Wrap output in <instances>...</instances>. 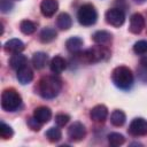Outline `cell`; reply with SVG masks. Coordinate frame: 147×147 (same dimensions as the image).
Returning a JSON list of instances; mask_svg holds the SVG:
<instances>
[{
    "instance_id": "obj_3",
    "label": "cell",
    "mask_w": 147,
    "mask_h": 147,
    "mask_svg": "<svg viewBox=\"0 0 147 147\" xmlns=\"http://www.w3.org/2000/svg\"><path fill=\"white\" fill-rule=\"evenodd\" d=\"M78 57L82 62L85 63H95V62H100L102 60H106L110 53L107 48H105L102 45L98 46V47H93V48H88L84 52H79L77 53Z\"/></svg>"
},
{
    "instance_id": "obj_26",
    "label": "cell",
    "mask_w": 147,
    "mask_h": 147,
    "mask_svg": "<svg viewBox=\"0 0 147 147\" xmlns=\"http://www.w3.org/2000/svg\"><path fill=\"white\" fill-rule=\"evenodd\" d=\"M13 134H14L13 129L9 125H7L6 123L0 124V137L2 139H9V138L13 137Z\"/></svg>"
},
{
    "instance_id": "obj_24",
    "label": "cell",
    "mask_w": 147,
    "mask_h": 147,
    "mask_svg": "<svg viewBox=\"0 0 147 147\" xmlns=\"http://www.w3.org/2000/svg\"><path fill=\"white\" fill-rule=\"evenodd\" d=\"M46 138L51 141V142H57L61 138H62V133H61V130L57 129V127H49L46 133H45Z\"/></svg>"
},
{
    "instance_id": "obj_16",
    "label": "cell",
    "mask_w": 147,
    "mask_h": 147,
    "mask_svg": "<svg viewBox=\"0 0 147 147\" xmlns=\"http://www.w3.org/2000/svg\"><path fill=\"white\" fill-rule=\"evenodd\" d=\"M93 41L98 45H108L111 41V33H109L108 31L105 30H100L96 31L93 34Z\"/></svg>"
},
{
    "instance_id": "obj_5",
    "label": "cell",
    "mask_w": 147,
    "mask_h": 147,
    "mask_svg": "<svg viewBox=\"0 0 147 147\" xmlns=\"http://www.w3.org/2000/svg\"><path fill=\"white\" fill-rule=\"evenodd\" d=\"M77 18H78V22L84 26L93 25L96 22V18H98V14H96V10H95L94 6L91 5V3L83 5L78 10Z\"/></svg>"
},
{
    "instance_id": "obj_17",
    "label": "cell",
    "mask_w": 147,
    "mask_h": 147,
    "mask_svg": "<svg viewBox=\"0 0 147 147\" xmlns=\"http://www.w3.org/2000/svg\"><path fill=\"white\" fill-rule=\"evenodd\" d=\"M67 67V63H65V60L61 56H54L51 61V70L54 72V74H61L62 71H64Z\"/></svg>"
},
{
    "instance_id": "obj_19",
    "label": "cell",
    "mask_w": 147,
    "mask_h": 147,
    "mask_svg": "<svg viewBox=\"0 0 147 147\" xmlns=\"http://www.w3.org/2000/svg\"><path fill=\"white\" fill-rule=\"evenodd\" d=\"M56 25L59 29L61 30H68L71 28L72 25V20L70 17L69 14L67 13H61L59 16H57V20H56Z\"/></svg>"
},
{
    "instance_id": "obj_11",
    "label": "cell",
    "mask_w": 147,
    "mask_h": 147,
    "mask_svg": "<svg viewBox=\"0 0 147 147\" xmlns=\"http://www.w3.org/2000/svg\"><path fill=\"white\" fill-rule=\"evenodd\" d=\"M90 116H91V119L94 122H103L108 116V109L103 105H98L92 108Z\"/></svg>"
},
{
    "instance_id": "obj_21",
    "label": "cell",
    "mask_w": 147,
    "mask_h": 147,
    "mask_svg": "<svg viewBox=\"0 0 147 147\" xmlns=\"http://www.w3.org/2000/svg\"><path fill=\"white\" fill-rule=\"evenodd\" d=\"M125 119H126V116L125 114L122 111V110H114L111 116H110V122L113 125L115 126H122L124 123H125Z\"/></svg>"
},
{
    "instance_id": "obj_2",
    "label": "cell",
    "mask_w": 147,
    "mask_h": 147,
    "mask_svg": "<svg viewBox=\"0 0 147 147\" xmlns=\"http://www.w3.org/2000/svg\"><path fill=\"white\" fill-rule=\"evenodd\" d=\"M113 83L121 90H129L133 84V74L125 65H119L113 70Z\"/></svg>"
},
{
    "instance_id": "obj_31",
    "label": "cell",
    "mask_w": 147,
    "mask_h": 147,
    "mask_svg": "<svg viewBox=\"0 0 147 147\" xmlns=\"http://www.w3.org/2000/svg\"><path fill=\"white\" fill-rule=\"evenodd\" d=\"M141 64L147 68V55H145V56L141 59Z\"/></svg>"
},
{
    "instance_id": "obj_12",
    "label": "cell",
    "mask_w": 147,
    "mask_h": 147,
    "mask_svg": "<svg viewBox=\"0 0 147 147\" xmlns=\"http://www.w3.org/2000/svg\"><path fill=\"white\" fill-rule=\"evenodd\" d=\"M33 116L40 122V123H47L51 117H52V110L48 108V107H45V106H41V107H38L34 109L33 111Z\"/></svg>"
},
{
    "instance_id": "obj_25",
    "label": "cell",
    "mask_w": 147,
    "mask_h": 147,
    "mask_svg": "<svg viewBox=\"0 0 147 147\" xmlns=\"http://www.w3.org/2000/svg\"><path fill=\"white\" fill-rule=\"evenodd\" d=\"M108 141L111 146H121L124 144L125 138L123 137V134L117 133V132H111L110 134H108Z\"/></svg>"
},
{
    "instance_id": "obj_27",
    "label": "cell",
    "mask_w": 147,
    "mask_h": 147,
    "mask_svg": "<svg viewBox=\"0 0 147 147\" xmlns=\"http://www.w3.org/2000/svg\"><path fill=\"white\" fill-rule=\"evenodd\" d=\"M133 51L137 54H145L147 52V41L146 40H139L134 44Z\"/></svg>"
},
{
    "instance_id": "obj_20",
    "label": "cell",
    "mask_w": 147,
    "mask_h": 147,
    "mask_svg": "<svg viewBox=\"0 0 147 147\" xmlns=\"http://www.w3.org/2000/svg\"><path fill=\"white\" fill-rule=\"evenodd\" d=\"M47 54L44 53V52H37L33 54L32 56V64L36 69H42L45 65H46V62H47Z\"/></svg>"
},
{
    "instance_id": "obj_1",
    "label": "cell",
    "mask_w": 147,
    "mask_h": 147,
    "mask_svg": "<svg viewBox=\"0 0 147 147\" xmlns=\"http://www.w3.org/2000/svg\"><path fill=\"white\" fill-rule=\"evenodd\" d=\"M62 88V83L55 76L42 77L38 83V93L44 99H53L57 96Z\"/></svg>"
},
{
    "instance_id": "obj_9",
    "label": "cell",
    "mask_w": 147,
    "mask_h": 147,
    "mask_svg": "<svg viewBox=\"0 0 147 147\" xmlns=\"http://www.w3.org/2000/svg\"><path fill=\"white\" fill-rule=\"evenodd\" d=\"M145 28V18L141 14L139 13H136L131 16L130 18V26H129V30L131 33H134V34H138L142 31V29Z\"/></svg>"
},
{
    "instance_id": "obj_22",
    "label": "cell",
    "mask_w": 147,
    "mask_h": 147,
    "mask_svg": "<svg viewBox=\"0 0 147 147\" xmlns=\"http://www.w3.org/2000/svg\"><path fill=\"white\" fill-rule=\"evenodd\" d=\"M36 29H37L36 24L30 20H24L20 23V30L24 34H32L36 31Z\"/></svg>"
},
{
    "instance_id": "obj_4",
    "label": "cell",
    "mask_w": 147,
    "mask_h": 147,
    "mask_svg": "<svg viewBox=\"0 0 147 147\" xmlns=\"http://www.w3.org/2000/svg\"><path fill=\"white\" fill-rule=\"evenodd\" d=\"M22 103V98L14 88H7L1 94V107L6 111L16 110Z\"/></svg>"
},
{
    "instance_id": "obj_30",
    "label": "cell",
    "mask_w": 147,
    "mask_h": 147,
    "mask_svg": "<svg viewBox=\"0 0 147 147\" xmlns=\"http://www.w3.org/2000/svg\"><path fill=\"white\" fill-rule=\"evenodd\" d=\"M13 8V3L9 0H1V11L7 13Z\"/></svg>"
},
{
    "instance_id": "obj_13",
    "label": "cell",
    "mask_w": 147,
    "mask_h": 147,
    "mask_svg": "<svg viewBox=\"0 0 147 147\" xmlns=\"http://www.w3.org/2000/svg\"><path fill=\"white\" fill-rule=\"evenodd\" d=\"M3 47H5V51L15 54V53H21L24 49V44L22 40L15 38V39H10V40L6 41Z\"/></svg>"
},
{
    "instance_id": "obj_15",
    "label": "cell",
    "mask_w": 147,
    "mask_h": 147,
    "mask_svg": "<svg viewBox=\"0 0 147 147\" xmlns=\"http://www.w3.org/2000/svg\"><path fill=\"white\" fill-rule=\"evenodd\" d=\"M26 63H28V59H26L24 55H22L21 53H15V54L10 57V60H9L10 67H11L13 69H15V70H20L21 68L25 67Z\"/></svg>"
},
{
    "instance_id": "obj_23",
    "label": "cell",
    "mask_w": 147,
    "mask_h": 147,
    "mask_svg": "<svg viewBox=\"0 0 147 147\" xmlns=\"http://www.w3.org/2000/svg\"><path fill=\"white\" fill-rule=\"evenodd\" d=\"M39 37H40L41 42H51L52 40L56 38V32L52 28H45L44 30H41Z\"/></svg>"
},
{
    "instance_id": "obj_10",
    "label": "cell",
    "mask_w": 147,
    "mask_h": 147,
    "mask_svg": "<svg viewBox=\"0 0 147 147\" xmlns=\"http://www.w3.org/2000/svg\"><path fill=\"white\" fill-rule=\"evenodd\" d=\"M59 8V3L56 0H42L40 3V10L41 14L46 17L53 16Z\"/></svg>"
},
{
    "instance_id": "obj_6",
    "label": "cell",
    "mask_w": 147,
    "mask_h": 147,
    "mask_svg": "<svg viewBox=\"0 0 147 147\" xmlns=\"http://www.w3.org/2000/svg\"><path fill=\"white\" fill-rule=\"evenodd\" d=\"M106 21L108 24L118 28V26L123 25V23L125 21V14L123 10H121L118 8H111L109 10H107V13H106Z\"/></svg>"
},
{
    "instance_id": "obj_14",
    "label": "cell",
    "mask_w": 147,
    "mask_h": 147,
    "mask_svg": "<svg viewBox=\"0 0 147 147\" xmlns=\"http://www.w3.org/2000/svg\"><path fill=\"white\" fill-rule=\"evenodd\" d=\"M33 78V72L31 70V68H29L28 65L21 68L20 70H17V79L21 84H29Z\"/></svg>"
},
{
    "instance_id": "obj_28",
    "label": "cell",
    "mask_w": 147,
    "mask_h": 147,
    "mask_svg": "<svg viewBox=\"0 0 147 147\" xmlns=\"http://www.w3.org/2000/svg\"><path fill=\"white\" fill-rule=\"evenodd\" d=\"M70 121V116L67 114H57L55 116V123L57 126H64Z\"/></svg>"
},
{
    "instance_id": "obj_8",
    "label": "cell",
    "mask_w": 147,
    "mask_h": 147,
    "mask_svg": "<svg viewBox=\"0 0 147 147\" xmlns=\"http://www.w3.org/2000/svg\"><path fill=\"white\" fill-rule=\"evenodd\" d=\"M86 134V129L80 122L72 123L68 129V137L72 141H80Z\"/></svg>"
},
{
    "instance_id": "obj_18",
    "label": "cell",
    "mask_w": 147,
    "mask_h": 147,
    "mask_svg": "<svg viewBox=\"0 0 147 147\" xmlns=\"http://www.w3.org/2000/svg\"><path fill=\"white\" fill-rule=\"evenodd\" d=\"M67 49L71 53H79L83 46V40L79 37H71L65 42Z\"/></svg>"
},
{
    "instance_id": "obj_7",
    "label": "cell",
    "mask_w": 147,
    "mask_h": 147,
    "mask_svg": "<svg viewBox=\"0 0 147 147\" xmlns=\"http://www.w3.org/2000/svg\"><path fill=\"white\" fill-rule=\"evenodd\" d=\"M127 131L133 137L146 136L147 134V122L141 117H137L130 123Z\"/></svg>"
},
{
    "instance_id": "obj_29",
    "label": "cell",
    "mask_w": 147,
    "mask_h": 147,
    "mask_svg": "<svg viewBox=\"0 0 147 147\" xmlns=\"http://www.w3.org/2000/svg\"><path fill=\"white\" fill-rule=\"evenodd\" d=\"M41 124H42V123H40L34 116L28 119V125H29V127H30L31 130H33V131H39L40 127H41Z\"/></svg>"
},
{
    "instance_id": "obj_32",
    "label": "cell",
    "mask_w": 147,
    "mask_h": 147,
    "mask_svg": "<svg viewBox=\"0 0 147 147\" xmlns=\"http://www.w3.org/2000/svg\"><path fill=\"white\" fill-rule=\"evenodd\" d=\"M137 3H144V2H146L147 0H134Z\"/></svg>"
}]
</instances>
